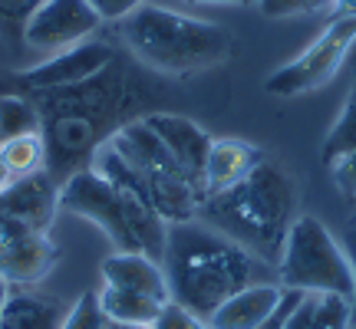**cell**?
Here are the masks:
<instances>
[{
	"instance_id": "25",
	"label": "cell",
	"mask_w": 356,
	"mask_h": 329,
	"mask_svg": "<svg viewBox=\"0 0 356 329\" xmlns=\"http://www.w3.org/2000/svg\"><path fill=\"white\" fill-rule=\"evenodd\" d=\"M40 3L43 0H0V30L20 33V40H24V26Z\"/></svg>"
},
{
	"instance_id": "6",
	"label": "cell",
	"mask_w": 356,
	"mask_h": 329,
	"mask_svg": "<svg viewBox=\"0 0 356 329\" xmlns=\"http://www.w3.org/2000/svg\"><path fill=\"white\" fill-rule=\"evenodd\" d=\"M356 47V17H337L323 33H320L300 56H293L287 66L274 69L267 76V92L270 96H304L314 89L327 86L340 66L350 60V50Z\"/></svg>"
},
{
	"instance_id": "7",
	"label": "cell",
	"mask_w": 356,
	"mask_h": 329,
	"mask_svg": "<svg viewBox=\"0 0 356 329\" xmlns=\"http://www.w3.org/2000/svg\"><path fill=\"white\" fill-rule=\"evenodd\" d=\"M60 211L86 217L89 224H96V228L115 244V251L142 253V244H139V237H136L132 214H129L122 194L102 175H96L92 168L73 171V175L60 185Z\"/></svg>"
},
{
	"instance_id": "28",
	"label": "cell",
	"mask_w": 356,
	"mask_h": 329,
	"mask_svg": "<svg viewBox=\"0 0 356 329\" xmlns=\"http://www.w3.org/2000/svg\"><path fill=\"white\" fill-rule=\"evenodd\" d=\"M145 0H89V7L99 13V20H126L132 10H139Z\"/></svg>"
},
{
	"instance_id": "2",
	"label": "cell",
	"mask_w": 356,
	"mask_h": 329,
	"mask_svg": "<svg viewBox=\"0 0 356 329\" xmlns=\"http://www.w3.org/2000/svg\"><path fill=\"white\" fill-rule=\"evenodd\" d=\"M297 181L274 158L261 162L231 188L204 194L198 221L277 267L287 230L297 221Z\"/></svg>"
},
{
	"instance_id": "12",
	"label": "cell",
	"mask_w": 356,
	"mask_h": 329,
	"mask_svg": "<svg viewBox=\"0 0 356 329\" xmlns=\"http://www.w3.org/2000/svg\"><path fill=\"white\" fill-rule=\"evenodd\" d=\"M56 211H60V188L53 185V178L47 171L13 178L10 185L0 191V214L17 217L40 234L50 230Z\"/></svg>"
},
{
	"instance_id": "11",
	"label": "cell",
	"mask_w": 356,
	"mask_h": 329,
	"mask_svg": "<svg viewBox=\"0 0 356 329\" xmlns=\"http://www.w3.org/2000/svg\"><path fill=\"white\" fill-rule=\"evenodd\" d=\"M145 122L172 152V158L185 168V175L204 191V164H208V152H211L215 139L198 122H191V119L175 112H152L145 115Z\"/></svg>"
},
{
	"instance_id": "1",
	"label": "cell",
	"mask_w": 356,
	"mask_h": 329,
	"mask_svg": "<svg viewBox=\"0 0 356 329\" xmlns=\"http://www.w3.org/2000/svg\"><path fill=\"white\" fill-rule=\"evenodd\" d=\"M162 270L168 296L202 319H211L218 306L244 287L277 280L270 264L244 251L231 237L218 234L215 228L202 224L198 217L185 224H168Z\"/></svg>"
},
{
	"instance_id": "32",
	"label": "cell",
	"mask_w": 356,
	"mask_h": 329,
	"mask_svg": "<svg viewBox=\"0 0 356 329\" xmlns=\"http://www.w3.org/2000/svg\"><path fill=\"white\" fill-rule=\"evenodd\" d=\"M188 3H221V7H257V0H188Z\"/></svg>"
},
{
	"instance_id": "20",
	"label": "cell",
	"mask_w": 356,
	"mask_h": 329,
	"mask_svg": "<svg viewBox=\"0 0 356 329\" xmlns=\"http://www.w3.org/2000/svg\"><path fill=\"white\" fill-rule=\"evenodd\" d=\"M40 132V115L20 96H0V142Z\"/></svg>"
},
{
	"instance_id": "17",
	"label": "cell",
	"mask_w": 356,
	"mask_h": 329,
	"mask_svg": "<svg viewBox=\"0 0 356 329\" xmlns=\"http://www.w3.org/2000/svg\"><path fill=\"white\" fill-rule=\"evenodd\" d=\"M99 306L106 313V319H113V323H136V326H152L159 310H162V303L152 300V296L119 290V287H106V283L99 290Z\"/></svg>"
},
{
	"instance_id": "29",
	"label": "cell",
	"mask_w": 356,
	"mask_h": 329,
	"mask_svg": "<svg viewBox=\"0 0 356 329\" xmlns=\"http://www.w3.org/2000/svg\"><path fill=\"white\" fill-rule=\"evenodd\" d=\"M343 251H346V257H350V267H353V277H356V224L353 228H346V234H343ZM353 323H356V296H353Z\"/></svg>"
},
{
	"instance_id": "24",
	"label": "cell",
	"mask_w": 356,
	"mask_h": 329,
	"mask_svg": "<svg viewBox=\"0 0 356 329\" xmlns=\"http://www.w3.org/2000/svg\"><path fill=\"white\" fill-rule=\"evenodd\" d=\"M333 0H257V10L264 17H300V13L327 10Z\"/></svg>"
},
{
	"instance_id": "16",
	"label": "cell",
	"mask_w": 356,
	"mask_h": 329,
	"mask_svg": "<svg viewBox=\"0 0 356 329\" xmlns=\"http://www.w3.org/2000/svg\"><path fill=\"white\" fill-rule=\"evenodd\" d=\"M70 310L43 293H10L0 310V329H63Z\"/></svg>"
},
{
	"instance_id": "14",
	"label": "cell",
	"mask_w": 356,
	"mask_h": 329,
	"mask_svg": "<svg viewBox=\"0 0 356 329\" xmlns=\"http://www.w3.org/2000/svg\"><path fill=\"white\" fill-rule=\"evenodd\" d=\"M102 283L106 287H119V290L142 293V296H152L159 303L172 300L162 264L136 251H115L113 257H106L102 260Z\"/></svg>"
},
{
	"instance_id": "26",
	"label": "cell",
	"mask_w": 356,
	"mask_h": 329,
	"mask_svg": "<svg viewBox=\"0 0 356 329\" xmlns=\"http://www.w3.org/2000/svg\"><path fill=\"white\" fill-rule=\"evenodd\" d=\"M330 178H333V188L340 194H346V198L353 194L356 198V149L340 155L337 162H330Z\"/></svg>"
},
{
	"instance_id": "31",
	"label": "cell",
	"mask_w": 356,
	"mask_h": 329,
	"mask_svg": "<svg viewBox=\"0 0 356 329\" xmlns=\"http://www.w3.org/2000/svg\"><path fill=\"white\" fill-rule=\"evenodd\" d=\"M330 10H337V17H356V0H333Z\"/></svg>"
},
{
	"instance_id": "22",
	"label": "cell",
	"mask_w": 356,
	"mask_h": 329,
	"mask_svg": "<svg viewBox=\"0 0 356 329\" xmlns=\"http://www.w3.org/2000/svg\"><path fill=\"white\" fill-rule=\"evenodd\" d=\"M106 313L99 306V293H83L76 303L70 306L63 319V329H106Z\"/></svg>"
},
{
	"instance_id": "4",
	"label": "cell",
	"mask_w": 356,
	"mask_h": 329,
	"mask_svg": "<svg viewBox=\"0 0 356 329\" xmlns=\"http://www.w3.org/2000/svg\"><path fill=\"white\" fill-rule=\"evenodd\" d=\"M274 277L284 290L356 296V277L343 244L314 214H297L291 224Z\"/></svg>"
},
{
	"instance_id": "13",
	"label": "cell",
	"mask_w": 356,
	"mask_h": 329,
	"mask_svg": "<svg viewBox=\"0 0 356 329\" xmlns=\"http://www.w3.org/2000/svg\"><path fill=\"white\" fill-rule=\"evenodd\" d=\"M287 293L277 280H264V283H251L241 293H234L231 300L218 306L211 313V326L215 329H257L264 326L267 319L277 317V310L284 306Z\"/></svg>"
},
{
	"instance_id": "34",
	"label": "cell",
	"mask_w": 356,
	"mask_h": 329,
	"mask_svg": "<svg viewBox=\"0 0 356 329\" xmlns=\"http://www.w3.org/2000/svg\"><path fill=\"white\" fill-rule=\"evenodd\" d=\"M7 296H10V283L0 280V310H3V303H7Z\"/></svg>"
},
{
	"instance_id": "18",
	"label": "cell",
	"mask_w": 356,
	"mask_h": 329,
	"mask_svg": "<svg viewBox=\"0 0 356 329\" xmlns=\"http://www.w3.org/2000/svg\"><path fill=\"white\" fill-rule=\"evenodd\" d=\"M43 162H47V142L40 139V132H33V135H17V139H10V142H0V164H3L13 178L43 171Z\"/></svg>"
},
{
	"instance_id": "36",
	"label": "cell",
	"mask_w": 356,
	"mask_h": 329,
	"mask_svg": "<svg viewBox=\"0 0 356 329\" xmlns=\"http://www.w3.org/2000/svg\"><path fill=\"white\" fill-rule=\"evenodd\" d=\"M350 60H353V66H356V47H353V50H350Z\"/></svg>"
},
{
	"instance_id": "33",
	"label": "cell",
	"mask_w": 356,
	"mask_h": 329,
	"mask_svg": "<svg viewBox=\"0 0 356 329\" xmlns=\"http://www.w3.org/2000/svg\"><path fill=\"white\" fill-rule=\"evenodd\" d=\"M106 329H152V326H136V323H106Z\"/></svg>"
},
{
	"instance_id": "37",
	"label": "cell",
	"mask_w": 356,
	"mask_h": 329,
	"mask_svg": "<svg viewBox=\"0 0 356 329\" xmlns=\"http://www.w3.org/2000/svg\"><path fill=\"white\" fill-rule=\"evenodd\" d=\"M350 329H356V326H350Z\"/></svg>"
},
{
	"instance_id": "10",
	"label": "cell",
	"mask_w": 356,
	"mask_h": 329,
	"mask_svg": "<svg viewBox=\"0 0 356 329\" xmlns=\"http://www.w3.org/2000/svg\"><path fill=\"white\" fill-rule=\"evenodd\" d=\"M113 60V50L106 43H96V40H86L79 47H70L63 53H53L50 60H43L33 69H24L20 73V83L37 92H60V89H73L83 86L89 79L102 73Z\"/></svg>"
},
{
	"instance_id": "27",
	"label": "cell",
	"mask_w": 356,
	"mask_h": 329,
	"mask_svg": "<svg viewBox=\"0 0 356 329\" xmlns=\"http://www.w3.org/2000/svg\"><path fill=\"white\" fill-rule=\"evenodd\" d=\"M310 317H314V293H304V296L284 313L277 329H310Z\"/></svg>"
},
{
	"instance_id": "8",
	"label": "cell",
	"mask_w": 356,
	"mask_h": 329,
	"mask_svg": "<svg viewBox=\"0 0 356 329\" xmlns=\"http://www.w3.org/2000/svg\"><path fill=\"white\" fill-rule=\"evenodd\" d=\"M99 24V13L89 7V0H43L26 20L24 43L30 50L53 56L86 43Z\"/></svg>"
},
{
	"instance_id": "3",
	"label": "cell",
	"mask_w": 356,
	"mask_h": 329,
	"mask_svg": "<svg viewBox=\"0 0 356 329\" xmlns=\"http://www.w3.org/2000/svg\"><path fill=\"white\" fill-rule=\"evenodd\" d=\"M122 40L145 66L172 76L211 69L231 53V33L221 24L155 3H142L129 13L122 20Z\"/></svg>"
},
{
	"instance_id": "30",
	"label": "cell",
	"mask_w": 356,
	"mask_h": 329,
	"mask_svg": "<svg viewBox=\"0 0 356 329\" xmlns=\"http://www.w3.org/2000/svg\"><path fill=\"white\" fill-rule=\"evenodd\" d=\"M300 296H304V293L291 290V293H287V300H284V306H280V310H277V317H274V319H267L264 326H257V329H277V326H280V319H284V313H287V310H291V306L297 303V300H300Z\"/></svg>"
},
{
	"instance_id": "15",
	"label": "cell",
	"mask_w": 356,
	"mask_h": 329,
	"mask_svg": "<svg viewBox=\"0 0 356 329\" xmlns=\"http://www.w3.org/2000/svg\"><path fill=\"white\" fill-rule=\"evenodd\" d=\"M261 158L264 155L241 139H215L208 152V164H204V194L238 185Z\"/></svg>"
},
{
	"instance_id": "21",
	"label": "cell",
	"mask_w": 356,
	"mask_h": 329,
	"mask_svg": "<svg viewBox=\"0 0 356 329\" xmlns=\"http://www.w3.org/2000/svg\"><path fill=\"white\" fill-rule=\"evenodd\" d=\"M353 326V300L337 293H314L310 329H350Z\"/></svg>"
},
{
	"instance_id": "5",
	"label": "cell",
	"mask_w": 356,
	"mask_h": 329,
	"mask_svg": "<svg viewBox=\"0 0 356 329\" xmlns=\"http://www.w3.org/2000/svg\"><path fill=\"white\" fill-rule=\"evenodd\" d=\"M109 142L115 145V152L139 171L155 211L162 214L165 224H185V221L198 217L204 191L185 175V168L172 158V152L162 145V139L149 128L145 119L122 126Z\"/></svg>"
},
{
	"instance_id": "35",
	"label": "cell",
	"mask_w": 356,
	"mask_h": 329,
	"mask_svg": "<svg viewBox=\"0 0 356 329\" xmlns=\"http://www.w3.org/2000/svg\"><path fill=\"white\" fill-rule=\"evenodd\" d=\"M10 181H13V175H10V171H7V168H3V164H0V191L7 188Z\"/></svg>"
},
{
	"instance_id": "9",
	"label": "cell",
	"mask_w": 356,
	"mask_h": 329,
	"mask_svg": "<svg viewBox=\"0 0 356 329\" xmlns=\"http://www.w3.org/2000/svg\"><path fill=\"white\" fill-rule=\"evenodd\" d=\"M60 251L47 234L33 230L17 217L0 214V280L37 283L53 270Z\"/></svg>"
},
{
	"instance_id": "19",
	"label": "cell",
	"mask_w": 356,
	"mask_h": 329,
	"mask_svg": "<svg viewBox=\"0 0 356 329\" xmlns=\"http://www.w3.org/2000/svg\"><path fill=\"white\" fill-rule=\"evenodd\" d=\"M353 149H356V79H353V86H350V96H346L343 109L337 115V122L330 126L327 139H323L320 158H323V164H330L340 155L353 152Z\"/></svg>"
},
{
	"instance_id": "23",
	"label": "cell",
	"mask_w": 356,
	"mask_h": 329,
	"mask_svg": "<svg viewBox=\"0 0 356 329\" xmlns=\"http://www.w3.org/2000/svg\"><path fill=\"white\" fill-rule=\"evenodd\" d=\"M152 329H215V326H211L208 319H202L198 313L185 310L181 303L168 300V303H162V310H159Z\"/></svg>"
}]
</instances>
